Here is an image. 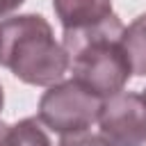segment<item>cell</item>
Wrapping results in <instances>:
<instances>
[{
	"label": "cell",
	"mask_w": 146,
	"mask_h": 146,
	"mask_svg": "<svg viewBox=\"0 0 146 146\" xmlns=\"http://www.w3.org/2000/svg\"><path fill=\"white\" fill-rule=\"evenodd\" d=\"M121 34L123 23L116 14H110L96 25L64 30L62 34V48L68 57L73 80L103 100L123 91L132 78Z\"/></svg>",
	"instance_id": "6da1fadb"
},
{
	"label": "cell",
	"mask_w": 146,
	"mask_h": 146,
	"mask_svg": "<svg viewBox=\"0 0 146 146\" xmlns=\"http://www.w3.org/2000/svg\"><path fill=\"white\" fill-rule=\"evenodd\" d=\"M0 66L32 87H52L68 71V57L41 14L0 21Z\"/></svg>",
	"instance_id": "7a4b0ae2"
},
{
	"label": "cell",
	"mask_w": 146,
	"mask_h": 146,
	"mask_svg": "<svg viewBox=\"0 0 146 146\" xmlns=\"http://www.w3.org/2000/svg\"><path fill=\"white\" fill-rule=\"evenodd\" d=\"M100 105L103 98H98L71 78L43 91V96L39 98L36 119L43 123V128L62 137L89 132V128L98 121Z\"/></svg>",
	"instance_id": "3957f363"
},
{
	"label": "cell",
	"mask_w": 146,
	"mask_h": 146,
	"mask_svg": "<svg viewBox=\"0 0 146 146\" xmlns=\"http://www.w3.org/2000/svg\"><path fill=\"white\" fill-rule=\"evenodd\" d=\"M100 137L112 146L146 144V98L135 91H119L103 100L98 114Z\"/></svg>",
	"instance_id": "277c9868"
},
{
	"label": "cell",
	"mask_w": 146,
	"mask_h": 146,
	"mask_svg": "<svg viewBox=\"0 0 146 146\" xmlns=\"http://www.w3.org/2000/svg\"><path fill=\"white\" fill-rule=\"evenodd\" d=\"M52 9L64 30L89 27L114 14L112 0H52Z\"/></svg>",
	"instance_id": "5b68a950"
},
{
	"label": "cell",
	"mask_w": 146,
	"mask_h": 146,
	"mask_svg": "<svg viewBox=\"0 0 146 146\" xmlns=\"http://www.w3.org/2000/svg\"><path fill=\"white\" fill-rule=\"evenodd\" d=\"M121 46L128 55L132 75H146V11L123 27Z\"/></svg>",
	"instance_id": "8992f818"
},
{
	"label": "cell",
	"mask_w": 146,
	"mask_h": 146,
	"mask_svg": "<svg viewBox=\"0 0 146 146\" xmlns=\"http://www.w3.org/2000/svg\"><path fill=\"white\" fill-rule=\"evenodd\" d=\"M11 132H14V146H52L43 123L36 116H25L11 123Z\"/></svg>",
	"instance_id": "52a82bcc"
},
{
	"label": "cell",
	"mask_w": 146,
	"mask_h": 146,
	"mask_svg": "<svg viewBox=\"0 0 146 146\" xmlns=\"http://www.w3.org/2000/svg\"><path fill=\"white\" fill-rule=\"evenodd\" d=\"M57 146H112L107 139H103L100 135H91V132H78V135H66L59 139Z\"/></svg>",
	"instance_id": "ba28073f"
},
{
	"label": "cell",
	"mask_w": 146,
	"mask_h": 146,
	"mask_svg": "<svg viewBox=\"0 0 146 146\" xmlns=\"http://www.w3.org/2000/svg\"><path fill=\"white\" fill-rule=\"evenodd\" d=\"M23 2H25V0H0V21L7 18V16H11Z\"/></svg>",
	"instance_id": "9c48e42d"
},
{
	"label": "cell",
	"mask_w": 146,
	"mask_h": 146,
	"mask_svg": "<svg viewBox=\"0 0 146 146\" xmlns=\"http://www.w3.org/2000/svg\"><path fill=\"white\" fill-rule=\"evenodd\" d=\"M0 146H14V132H11V123L0 121Z\"/></svg>",
	"instance_id": "30bf717a"
},
{
	"label": "cell",
	"mask_w": 146,
	"mask_h": 146,
	"mask_svg": "<svg viewBox=\"0 0 146 146\" xmlns=\"http://www.w3.org/2000/svg\"><path fill=\"white\" fill-rule=\"evenodd\" d=\"M2 105H5V94H2V84H0V112H2Z\"/></svg>",
	"instance_id": "8fae6325"
},
{
	"label": "cell",
	"mask_w": 146,
	"mask_h": 146,
	"mask_svg": "<svg viewBox=\"0 0 146 146\" xmlns=\"http://www.w3.org/2000/svg\"><path fill=\"white\" fill-rule=\"evenodd\" d=\"M141 96H144V98H146V89H141Z\"/></svg>",
	"instance_id": "7c38bea8"
}]
</instances>
